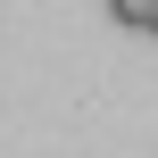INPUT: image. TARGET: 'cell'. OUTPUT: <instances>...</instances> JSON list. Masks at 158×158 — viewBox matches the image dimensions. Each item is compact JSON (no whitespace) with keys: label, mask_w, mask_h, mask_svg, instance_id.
<instances>
[{"label":"cell","mask_w":158,"mask_h":158,"mask_svg":"<svg viewBox=\"0 0 158 158\" xmlns=\"http://www.w3.org/2000/svg\"><path fill=\"white\" fill-rule=\"evenodd\" d=\"M150 33H158V17H150Z\"/></svg>","instance_id":"7a4b0ae2"},{"label":"cell","mask_w":158,"mask_h":158,"mask_svg":"<svg viewBox=\"0 0 158 158\" xmlns=\"http://www.w3.org/2000/svg\"><path fill=\"white\" fill-rule=\"evenodd\" d=\"M108 17H117V25H133V33H150V17H158V0H108Z\"/></svg>","instance_id":"6da1fadb"}]
</instances>
